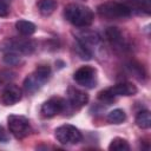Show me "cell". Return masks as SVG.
<instances>
[{
  "label": "cell",
  "mask_w": 151,
  "mask_h": 151,
  "mask_svg": "<svg viewBox=\"0 0 151 151\" xmlns=\"http://www.w3.org/2000/svg\"><path fill=\"white\" fill-rule=\"evenodd\" d=\"M64 17L76 27H87L93 22L94 19V14L90 7L76 2L65 6Z\"/></svg>",
  "instance_id": "cell-1"
},
{
  "label": "cell",
  "mask_w": 151,
  "mask_h": 151,
  "mask_svg": "<svg viewBox=\"0 0 151 151\" xmlns=\"http://www.w3.org/2000/svg\"><path fill=\"white\" fill-rule=\"evenodd\" d=\"M51 77V67L48 65H39L31 74L24 80V90L28 94H33L39 91Z\"/></svg>",
  "instance_id": "cell-2"
},
{
  "label": "cell",
  "mask_w": 151,
  "mask_h": 151,
  "mask_svg": "<svg viewBox=\"0 0 151 151\" xmlns=\"http://www.w3.org/2000/svg\"><path fill=\"white\" fill-rule=\"evenodd\" d=\"M98 14L107 20H117V19H125L131 15V9L122 2L116 1H106L100 4L97 7Z\"/></svg>",
  "instance_id": "cell-3"
},
{
  "label": "cell",
  "mask_w": 151,
  "mask_h": 151,
  "mask_svg": "<svg viewBox=\"0 0 151 151\" xmlns=\"http://www.w3.org/2000/svg\"><path fill=\"white\" fill-rule=\"evenodd\" d=\"M37 48V44L31 39H19L11 38L2 42L1 51L4 52H14L18 54H32Z\"/></svg>",
  "instance_id": "cell-4"
},
{
  "label": "cell",
  "mask_w": 151,
  "mask_h": 151,
  "mask_svg": "<svg viewBox=\"0 0 151 151\" xmlns=\"http://www.w3.org/2000/svg\"><path fill=\"white\" fill-rule=\"evenodd\" d=\"M9 132L17 139H24L31 133V124L28 118L20 114H9L7 117Z\"/></svg>",
  "instance_id": "cell-5"
},
{
  "label": "cell",
  "mask_w": 151,
  "mask_h": 151,
  "mask_svg": "<svg viewBox=\"0 0 151 151\" xmlns=\"http://www.w3.org/2000/svg\"><path fill=\"white\" fill-rule=\"evenodd\" d=\"M55 139L63 145H74L81 142V132L71 124H64L55 129L54 131Z\"/></svg>",
  "instance_id": "cell-6"
},
{
  "label": "cell",
  "mask_w": 151,
  "mask_h": 151,
  "mask_svg": "<svg viewBox=\"0 0 151 151\" xmlns=\"http://www.w3.org/2000/svg\"><path fill=\"white\" fill-rule=\"evenodd\" d=\"M74 81L84 87L92 88L97 85V70L93 66H80L73 74Z\"/></svg>",
  "instance_id": "cell-7"
},
{
  "label": "cell",
  "mask_w": 151,
  "mask_h": 151,
  "mask_svg": "<svg viewBox=\"0 0 151 151\" xmlns=\"http://www.w3.org/2000/svg\"><path fill=\"white\" fill-rule=\"evenodd\" d=\"M66 100L60 97H52L46 100L40 109V113L45 118H52L66 110Z\"/></svg>",
  "instance_id": "cell-8"
},
{
  "label": "cell",
  "mask_w": 151,
  "mask_h": 151,
  "mask_svg": "<svg viewBox=\"0 0 151 151\" xmlns=\"http://www.w3.org/2000/svg\"><path fill=\"white\" fill-rule=\"evenodd\" d=\"M22 98V91L14 84H7L1 93V101L6 106H11L20 101Z\"/></svg>",
  "instance_id": "cell-9"
},
{
  "label": "cell",
  "mask_w": 151,
  "mask_h": 151,
  "mask_svg": "<svg viewBox=\"0 0 151 151\" xmlns=\"http://www.w3.org/2000/svg\"><path fill=\"white\" fill-rule=\"evenodd\" d=\"M67 99L72 107L80 109L88 103V94L78 87L70 86L67 88Z\"/></svg>",
  "instance_id": "cell-10"
},
{
  "label": "cell",
  "mask_w": 151,
  "mask_h": 151,
  "mask_svg": "<svg viewBox=\"0 0 151 151\" xmlns=\"http://www.w3.org/2000/svg\"><path fill=\"white\" fill-rule=\"evenodd\" d=\"M105 37L107 39V41L116 48V50H120L124 51L127 48V42L123 37V33L117 28V27H107L105 31Z\"/></svg>",
  "instance_id": "cell-11"
},
{
  "label": "cell",
  "mask_w": 151,
  "mask_h": 151,
  "mask_svg": "<svg viewBox=\"0 0 151 151\" xmlns=\"http://www.w3.org/2000/svg\"><path fill=\"white\" fill-rule=\"evenodd\" d=\"M107 91L110 92V94L114 98L124 96V97H129V96H134L138 92V88L136 85H133L132 83L129 81H123V83H118L111 87L107 88Z\"/></svg>",
  "instance_id": "cell-12"
},
{
  "label": "cell",
  "mask_w": 151,
  "mask_h": 151,
  "mask_svg": "<svg viewBox=\"0 0 151 151\" xmlns=\"http://www.w3.org/2000/svg\"><path fill=\"white\" fill-rule=\"evenodd\" d=\"M77 41H79L80 44H83L85 47H87L93 53L92 48L96 47L100 42V37L96 32L87 31V32H83L81 34H79L78 38H77Z\"/></svg>",
  "instance_id": "cell-13"
},
{
  "label": "cell",
  "mask_w": 151,
  "mask_h": 151,
  "mask_svg": "<svg viewBox=\"0 0 151 151\" xmlns=\"http://www.w3.org/2000/svg\"><path fill=\"white\" fill-rule=\"evenodd\" d=\"M125 5L131 9V12L136 11L145 14L151 13V0H129Z\"/></svg>",
  "instance_id": "cell-14"
},
{
  "label": "cell",
  "mask_w": 151,
  "mask_h": 151,
  "mask_svg": "<svg viewBox=\"0 0 151 151\" xmlns=\"http://www.w3.org/2000/svg\"><path fill=\"white\" fill-rule=\"evenodd\" d=\"M15 28L21 35H25V37L32 35L37 29L35 25L28 20H18L15 22Z\"/></svg>",
  "instance_id": "cell-15"
},
{
  "label": "cell",
  "mask_w": 151,
  "mask_h": 151,
  "mask_svg": "<svg viewBox=\"0 0 151 151\" xmlns=\"http://www.w3.org/2000/svg\"><path fill=\"white\" fill-rule=\"evenodd\" d=\"M38 9L44 17L51 15L57 9V0H39L38 1Z\"/></svg>",
  "instance_id": "cell-16"
},
{
  "label": "cell",
  "mask_w": 151,
  "mask_h": 151,
  "mask_svg": "<svg viewBox=\"0 0 151 151\" xmlns=\"http://www.w3.org/2000/svg\"><path fill=\"white\" fill-rule=\"evenodd\" d=\"M136 125L139 127V129H143V130H146V129H150L151 126V116H150V111L147 110H143V111H139L136 116Z\"/></svg>",
  "instance_id": "cell-17"
},
{
  "label": "cell",
  "mask_w": 151,
  "mask_h": 151,
  "mask_svg": "<svg viewBox=\"0 0 151 151\" xmlns=\"http://www.w3.org/2000/svg\"><path fill=\"white\" fill-rule=\"evenodd\" d=\"M126 119V113L122 110V109H114L112 111H110L106 116V120L110 124H122L123 122H125Z\"/></svg>",
  "instance_id": "cell-18"
},
{
  "label": "cell",
  "mask_w": 151,
  "mask_h": 151,
  "mask_svg": "<svg viewBox=\"0 0 151 151\" xmlns=\"http://www.w3.org/2000/svg\"><path fill=\"white\" fill-rule=\"evenodd\" d=\"M109 150L110 151H129L130 144L126 139L120 138V137H116L111 140V143L109 145Z\"/></svg>",
  "instance_id": "cell-19"
},
{
  "label": "cell",
  "mask_w": 151,
  "mask_h": 151,
  "mask_svg": "<svg viewBox=\"0 0 151 151\" xmlns=\"http://www.w3.org/2000/svg\"><path fill=\"white\" fill-rule=\"evenodd\" d=\"M127 70H129V72L131 73V74H133L138 80H144L145 79V71H144V68H143V66L140 65V64H138V63H134V61H132V63H130L129 65H127Z\"/></svg>",
  "instance_id": "cell-20"
},
{
  "label": "cell",
  "mask_w": 151,
  "mask_h": 151,
  "mask_svg": "<svg viewBox=\"0 0 151 151\" xmlns=\"http://www.w3.org/2000/svg\"><path fill=\"white\" fill-rule=\"evenodd\" d=\"M76 52H77V54L79 55V58L83 59V60H90V59L92 58V54H93L87 47H85V46H84L83 44H80L79 41L76 42Z\"/></svg>",
  "instance_id": "cell-21"
},
{
  "label": "cell",
  "mask_w": 151,
  "mask_h": 151,
  "mask_svg": "<svg viewBox=\"0 0 151 151\" xmlns=\"http://www.w3.org/2000/svg\"><path fill=\"white\" fill-rule=\"evenodd\" d=\"M2 59L7 65H17L20 63L21 57H20V54L14 53V52H5Z\"/></svg>",
  "instance_id": "cell-22"
},
{
  "label": "cell",
  "mask_w": 151,
  "mask_h": 151,
  "mask_svg": "<svg viewBox=\"0 0 151 151\" xmlns=\"http://www.w3.org/2000/svg\"><path fill=\"white\" fill-rule=\"evenodd\" d=\"M9 1L11 0H0V18H5L9 14Z\"/></svg>",
  "instance_id": "cell-23"
},
{
  "label": "cell",
  "mask_w": 151,
  "mask_h": 151,
  "mask_svg": "<svg viewBox=\"0 0 151 151\" xmlns=\"http://www.w3.org/2000/svg\"><path fill=\"white\" fill-rule=\"evenodd\" d=\"M9 140V134L6 129L0 124V143H7Z\"/></svg>",
  "instance_id": "cell-24"
}]
</instances>
